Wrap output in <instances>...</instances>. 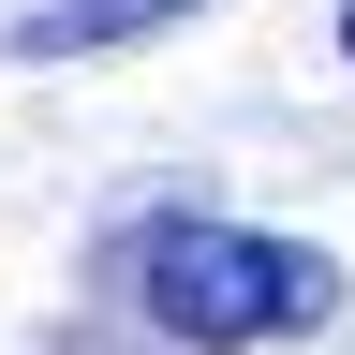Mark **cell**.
Returning a JSON list of instances; mask_svg holds the SVG:
<instances>
[{"label": "cell", "instance_id": "obj_3", "mask_svg": "<svg viewBox=\"0 0 355 355\" xmlns=\"http://www.w3.org/2000/svg\"><path fill=\"white\" fill-rule=\"evenodd\" d=\"M340 60H355V15H340Z\"/></svg>", "mask_w": 355, "mask_h": 355}, {"label": "cell", "instance_id": "obj_2", "mask_svg": "<svg viewBox=\"0 0 355 355\" xmlns=\"http://www.w3.org/2000/svg\"><path fill=\"white\" fill-rule=\"evenodd\" d=\"M178 15L193 0H44V15H15V60H104V44H148Z\"/></svg>", "mask_w": 355, "mask_h": 355}, {"label": "cell", "instance_id": "obj_1", "mask_svg": "<svg viewBox=\"0 0 355 355\" xmlns=\"http://www.w3.org/2000/svg\"><path fill=\"white\" fill-rule=\"evenodd\" d=\"M133 311L178 355H252V340H311L340 311V266L311 237H266V222H148L133 237Z\"/></svg>", "mask_w": 355, "mask_h": 355}]
</instances>
